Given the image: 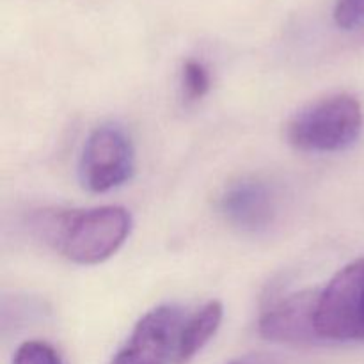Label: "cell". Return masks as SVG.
<instances>
[{
    "mask_svg": "<svg viewBox=\"0 0 364 364\" xmlns=\"http://www.w3.org/2000/svg\"><path fill=\"white\" fill-rule=\"evenodd\" d=\"M45 244L78 265H98L116 255L132 231V215L121 206L92 210H45L32 220Z\"/></svg>",
    "mask_w": 364,
    "mask_h": 364,
    "instance_id": "6da1fadb",
    "label": "cell"
},
{
    "mask_svg": "<svg viewBox=\"0 0 364 364\" xmlns=\"http://www.w3.org/2000/svg\"><path fill=\"white\" fill-rule=\"evenodd\" d=\"M364 114L352 95H331L309 103L287 124V139L295 149L336 153L350 148L363 132Z\"/></svg>",
    "mask_w": 364,
    "mask_h": 364,
    "instance_id": "7a4b0ae2",
    "label": "cell"
},
{
    "mask_svg": "<svg viewBox=\"0 0 364 364\" xmlns=\"http://www.w3.org/2000/svg\"><path fill=\"white\" fill-rule=\"evenodd\" d=\"M315 331L320 341L364 340V258L343 267L318 291Z\"/></svg>",
    "mask_w": 364,
    "mask_h": 364,
    "instance_id": "3957f363",
    "label": "cell"
},
{
    "mask_svg": "<svg viewBox=\"0 0 364 364\" xmlns=\"http://www.w3.org/2000/svg\"><path fill=\"white\" fill-rule=\"evenodd\" d=\"M188 315L174 304L146 313L110 364H183L181 336Z\"/></svg>",
    "mask_w": 364,
    "mask_h": 364,
    "instance_id": "277c9868",
    "label": "cell"
},
{
    "mask_svg": "<svg viewBox=\"0 0 364 364\" xmlns=\"http://www.w3.org/2000/svg\"><path fill=\"white\" fill-rule=\"evenodd\" d=\"M135 169V149L119 124H102L87 137L80 156V181L87 191L102 194L121 187Z\"/></svg>",
    "mask_w": 364,
    "mask_h": 364,
    "instance_id": "5b68a950",
    "label": "cell"
},
{
    "mask_svg": "<svg viewBox=\"0 0 364 364\" xmlns=\"http://www.w3.org/2000/svg\"><path fill=\"white\" fill-rule=\"evenodd\" d=\"M224 219L245 233L269 230L277 215V198L265 180L244 176L231 181L219 198Z\"/></svg>",
    "mask_w": 364,
    "mask_h": 364,
    "instance_id": "8992f818",
    "label": "cell"
},
{
    "mask_svg": "<svg viewBox=\"0 0 364 364\" xmlns=\"http://www.w3.org/2000/svg\"><path fill=\"white\" fill-rule=\"evenodd\" d=\"M320 290H304L288 295L259 320V334L274 343H318L315 331V309Z\"/></svg>",
    "mask_w": 364,
    "mask_h": 364,
    "instance_id": "52a82bcc",
    "label": "cell"
},
{
    "mask_svg": "<svg viewBox=\"0 0 364 364\" xmlns=\"http://www.w3.org/2000/svg\"><path fill=\"white\" fill-rule=\"evenodd\" d=\"M224 308L219 301L206 302L203 308L188 315L181 336V361L187 364L194 355L205 348V345L215 336L223 322Z\"/></svg>",
    "mask_w": 364,
    "mask_h": 364,
    "instance_id": "ba28073f",
    "label": "cell"
},
{
    "mask_svg": "<svg viewBox=\"0 0 364 364\" xmlns=\"http://www.w3.org/2000/svg\"><path fill=\"white\" fill-rule=\"evenodd\" d=\"M212 87L210 71L206 70L201 60L188 59L181 68V89L187 102H199L208 95Z\"/></svg>",
    "mask_w": 364,
    "mask_h": 364,
    "instance_id": "9c48e42d",
    "label": "cell"
},
{
    "mask_svg": "<svg viewBox=\"0 0 364 364\" xmlns=\"http://www.w3.org/2000/svg\"><path fill=\"white\" fill-rule=\"evenodd\" d=\"M13 364H64L52 345L45 341H25L18 347Z\"/></svg>",
    "mask_w": 364,
    "mask_h": 364,
    "instance_id": "30bf717a",
    "label": "cell"
},
{
    "mask_svg": "<svg viewBox=\"0 0 364 364\" xmlns=\"http://www.w3.org/2000/svg\"><path fill=\"white\" fill-rule=\"evenodd\" d=\"M334 21L343 31H359L364 27V0H338Z\"/></svg>",
    "mask_w": 364,
    "mask_h": 364,
    "instance_id": "8fae6325",
    "label": "cell"
},
{
    "mask_svg": "<svg viewBox=\"0 0 364 364\" xmlns=\"http://www.w3.org/2000/svg\"><path fill=\"white\" fill-rule=\"evenodd\" d=\"M228 364H272V363H270L267 358H263V355H245V358L235 359V361Z\"/></svg>",
    "mask_w": 364,
    "mask_h": 364,
    "instance_id": "7c38bea8",
    "label": "cell"
}]
</instances>
